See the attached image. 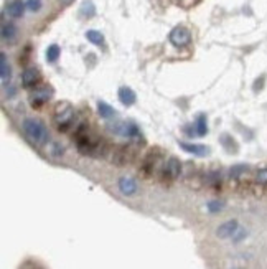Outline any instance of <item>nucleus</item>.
Returning <instances> with one entry per match:
<instances>
[{
    "instance_id": "nucleus-1",
    "label": "nucleus",
    "mask_w": 267,
    "mask_h": 269,
    "mask_svg": "<svg viewBox=\"0 0 267 269\" xmlns=\"http://www.w3.org/2000/svg\"><path fill=\"white\" fill-rule=\"evenodd\" d=\"M73 139L76 140V147L83 155H92L94 157V155H102L106 152L102 139L92 134L88 124H79L74 131Z\"/></svg>"
},
{
    "instance_id": "nucleus-2",
    "label": "nucleus",
    "mask_w": 267,
    "mask_h": 269,
    "mask_svg": "<svg viewBox=\"0 0 267 269\" xmlns=\"http://www.w3.org/2000/svg\"><path fill=\"white\" fill-rule=\"evenodd\" d=\"M22 129L25 132L27 139L35 145H43L48 140V131H46L45 124L35 117H27L22 124Z\"/></svg>"
},
{
    "instance_id": "nucleus-3",
    "label": "nucleus",
    "mask_w": 267,
    "mask_h": 269,
    "mask_svg": "<svg viewBox=\"0 0 267 269\" xmlns=\"http://www.w3.org/2000/svg\"><path fill=\"white\" fill-rule=\"evenodd\" d=\"M74 116H76V111H74V107L68 101H61L55 106L53 121L56 127H58V131H66L68 127H71Z\"/></svg>"
},
{
    "instance_id": "nucleus-4",
    "label": "nucleus",
    "mask_w": 267,
    "mask_h": 269,
    "mask_svg": "<svg viewBox=\"0 0 267 269\" xmlns=\"http://www.w3.org/2000/svg\"><path fill=\"white\" fill-rule=\"evenodd\" d=\"M181 173V162L177 157H168L160 170V178L163 182H173Z\"/></svg>"
},
{
    "instance_id": "nucleus-5",
    "label": "nucleus",
    "mask_w": 267,
    "mask_h": 269,
    "mask_svg": "<svg viewBox=\"0 0 267 269\" xmlns=\"http://www.w3.org/2000/svg\"><path fill=\"white\" fill-rule=\"evenodd\" d=\"M160 150L158 149H152L150 152L145 155L144 164H142V172L145 175H152L157 170H162L163 164H162V155L158 154Z\"/></svg>"
},
{
    "instance_id": "nucleus-6",
    "label": "nucleus",
    "mask_w": 267,
    "mask_h": 269,
    "mask_svg": "<svg viewBox=\"0 0 267 269\" xmlns=\"http://www.w3.org/2000/svg\"><path fill=\"white\" fill-rule=\"evenodd\" d=\"M132 159H134V152L127 145H117V147L111 150V162L114 165H119V167L132 162Z\"/></svg>"
},
{
    "instance_id": "nucleus-7",
    "label": "nucleus",
    "mask_w": 267,
    "mask_h": 269,
    "mask_svg": "<svg viewBox=\"0 0 267 269\" xmlns=\"http://www.w3.org/2000/svg\"><path fill=\"white\" fill-rule=\"evenodd\" d=\"M168 40H170V43L173 46H177V48H181V46L190 45L191 33H190L188 28H185V27H175L170 32V35H168Z\"/></svg>"
},
{
    "instance_id": "nucleus-8",
    "label": "nucleus",
    "mask_w": 267,
    "mask_h": 269,
    "mask_svg": "<svg viewBox=\"0 0 267 269\" xmlns=\"http://www.w3.org/2000/svg\"><path fill=\"white\" fill-rule=\"evenodd\" d=\"M51 96H53V89L50 86H41V88H36L33 93L30 94V104L31 107H35V109H38L45 104V102H48Z\"/></svg>"
},
{
    "instance_id": "nucleus-9",
    "label": "nucleus",
    "mask_w": 267,
    "mask_h": 269,
    "mask_svg": "<svg viewBox=\"0 0 267 269\" xmlns=\"http://www.w3.org/2000/svg\"><path fill=\"white\" fill-rule=\"evenodd\" d=\"M41 81V74L36 68H27L22 73V84L23 88H35Z\"/></svg>"
},
{
    "instance_id": "nucleus-10",
    "label": "nucleus",
    "mask_w": 267,
    "mask_h": 269,
    "mask_svg": "<svg viewBox=\"0 0 267 269\" xmlns=\"http://www.w3.org/2000/svg\"><path fill=\"white\" fill-rule=\"evenodd\" d=\"M239 230V225H237L236 220H229L224 221L223 225H219V228L216 230V235L219 238H233L234 233Z\"/></svg>"
},
{
    "instance_id": "nucleus-11",
    "label": "nucleus",
    "mask_w": 267,
    "mask_h": 269,
    "mask_svg": "<svg viewBox=\"0 0 267 269\" xmlns=\"http://www.w3.org/2000/svg\"><path fill=\"white\" fill-rule=\"evenodd\" d=\"M117 185H119L120 193H124V195H127V197L134 195V193L137 192V182L130 177H122Z\"/></svg>"
},
{
    "instance_id": "nucleus-12",
    "label": "nucleus",
    "mask_w": 267,
    "mask_h": 269,
    "mask_svg": "<svg viewBox=\"0 0 267 269\" xmlns=\"http://www.w3.org/2000/svg\"><path fill=\"white\" fill-rule=\"evenodd\" d=\"M25 7H27V3L22 2V0H12V2L7 5V12H8V15L13 18H20V17H23V13H25Z\"/></svg>"
},
{
    "instance_id": "nucleus-13",
    "label": "nucleus",
    "mask_w": 267,
    "mask_h": 269,
    "mask_svg": "<svg viewBox=\"0 0 267 269\" xmlns=\"http://www.w3.org/2000/svg\"><path fill=\"white\" fill-rule=\"evenodd\" d=\"M0 74H2V84L7 88V83L10 81V76H12V71H10V65H8V60H7V55L0 53Z\"/></svg>"
},
{
    "instance_id": "nucleus-14",
    "label": "nucleus",
    "mask_w": 267,
    "mask_h": 269,
    "mask_svg": "<svg viewBox=\"0 0 267 269\" xmlns=\"http://www.w3.org/2000/svg\"><path fill=\"white\" fill-rule=\"evenodd\" d=\"M2 40L5 43H13L17 40V27L13 23H2Z\"/></svg>"
},
{
    "instance_id": "nucleus-15",
    "label": "nucleus",
    "mask_w": 267,
    "mask_h": 269,
    "mask_svg": "<svg viewBox=\"0 0 267 269\" xmlns=\"http://www.w3.org/2000/svg\"><path fill=\"white\" fill-rule=\"evenodd\" d=\"M117 96H119V101L122 102L124 106H132L135 102V99H137V96H135V93L132 91L130 88L127 86H122L119 89V93H117Z\"/></svg>"
},
{
    "instance_id": "nucleus-16",
    "label": "nucleus",
    "mask_w": 267,
    "mask_h": 269,
    "mask_svg": "<svg viewBox=\"0 0 267 269\" xmlns=\"http://www.w3.org/2000/svg\"><path fill=\"white\" fill-rule=\"evenodd\" d=\"M97 112H99V116L102 119H112V117H116V114H117L114 107L109 106L104 101H97Z\"/></svg>"
},
{
    "instance_id": "nucleus-17",
    "label": "nucleus",
    "mask_w": 267,
    "mask_h": 269,
    "mask_svg": "<svg viewBox=\"0 0 267 269\" xmlns=\"http://www.w3.org/2000/svg\"><path fill=\"white\" fill-rule=\"evenodd\" d=\"M180 147L183 149V150H186L188 154H195V155H206V154H208V147H205V145L180 142Z\"/></svg>"
},
{
    "instance_id": "nucleus-18",
    "label": "nucleus",
    "mask_w": 267,
    "mask_h": 269,
    "mask_svg": "<svg viewBox=\"0 0 267 269\" xmlns=\"http://www.w3.org/2000/svg\"><path fill=\"white\" fill-rule=\"evenodd\" d=\"M206 132H208V124H206V116L205 114H200L198 119L195 122V134L200 135V137H203L206 135Z\"/></svg>"
},
{
    "instance_id": "nucleus-19",
    "label": "nucleus",
    "mask_w": 267,
    "mask_h": 269,
    "mask_svg": "<svg viewBox=\"0 0 267 269\" xmlns=\"http://www.w3.org/2000/svg\"><path fill=\"white\" fill-rule=\"evenodd\" d=\"M247 172H249L247 165H236V167H233L231 170H229V177H231V180H242V177H244Z\"/></svg>"
},
{
    "instance_id": "nucleus-20",
    "label": "nucleus",
    "mask_w": 267,
    "mask_h": 269,
    "mask_svg": "<svg viewBox=\"0 0 267 269\" xmlns=\"http://www.w3.org/2000/svg\"><path fill=\"white\" fill-rule=\"evenodd\" d=\"M79 13H81L83 17H86V18L94 17V15H96V7H94V3H92L91 0H86V2H83L81 8H79Z\"/></svg>"
},
{
    "instance_id": "nucleus-21",
    "label": "nucleus",
    "mask_w": 267,
    "mask_h": 269,
    "mask_svg": "<svg viewBox=\"0 0 267 269\" xmlns=\"http://www.w3.org/2000/svg\"><path fill=\"white\" fill-rule=\"evenodd\" d=\"M86 38L91 41L92 45H97V46L104 45V36H102V33L97 32V30H89V32H86Z\"/></svg>"
},
{
    "instance_id": "nucleus-22",
    "label": "nucleus",
    "mask_w": 267,
    "mask_h": 269,
    "mask_svg": "<svg viewBox=\"0 0 267 269\" xmlns=\"http://www.w3.org/2000/svg\"><path fill=\"white\" fill-rule=\"evenodd\" d=\"M59 53H61V50H59L58 45L48 46V50H46V61H48V63H56L59 58Z\"/></svg>"
},
{
    "instance_id": "nucleus-23",
    "label": "nucleus",
    "mask_w": 267,
    "mask_h": 269,
    "mask_svg": "<svg viewBox=\"0 0 267 269\" xmlns=\"http://www.w3.org/2000/svg\"><path fill=\"white\" fill-rule=\"evenodd\" d=\"M256 182L262 187H267V167L259 168V170L256 172Z\"/></svg>"
},
{
    "instance_id": "nucleus-24",
    "label": "nucleus",
    "mask_w": 267,
    "mask_h": 269,
    "mask_svg": "<svg viewBox=\"0 0 267 269\" xmlns=\"http://www.w3.org/2000/svg\"><path fill=\"white\" fill-rule=\"evenodd\" d=\"M27 7L31 12H38L41 10V0H27Z\"/></svg>"
},
{
    "instance_id": "nucleus-25",
    "label": "nucleus",
    "mask_w": 267,
    "mask_h": 269,
    "mask_svg": "<svg viewBox=\"0 0 267 269\" xmlns=\"http://www.w3.org/2000/svg\"><path fill=\"white\" fill-rule=\"evenodd\" d=\"M221 208H223L221 202H209V205H208V210L211 211V213H216V211H219Z\"/></svg>"
},
{
    "instance_id": "nucleus-26",
    "label": "nucleus",
    "mask_w": 267,
    "mask_h": 269,
    "mask_svg": "<svg viewBox=\"0 0 267 269\" xmlns=\"http://www.w3.org/2000/svg\"><path fill=\"white\" fill-rule=\"evenodd\" d=\"M246 235H247V233H246V230H241V228H239V230L236 231V233H234L233 239H234V241H241V239H244V238H246Z\"/></svg>"
},
{
    "instance_id": "nucleus-27",
    "label": "nucleus",
    "mask_w": 267,
    "mask_h": 269,
    "mask_svg": "<svg viewBox=\"0 0 267 269\" xmlns=\"http://www.w3.org/2000/svg\"><path fill=\"white\" fill-rule=\"evenodd\" d=\"M63 150H64V149H63L59 144H53V145H51V150H50V152L53 154V155H63Z\"/></svg>"
},
{
    "instance_id": "nucleus-28",
    "label": "nucleus",
    "mask_w": 267,
    "mask_h": 269,
    "mask_svg": "<svg viewBox=\"0 0 267 269\" xmlns=\"http://www.w3.org/2000/svg\"><path fill=\"white\" fill-rule=\"evenodd\" d=\"M59 2H61V3H63V5H69V3H71V2H73V0H59Z\"/></svg>"
}]
</instances>
